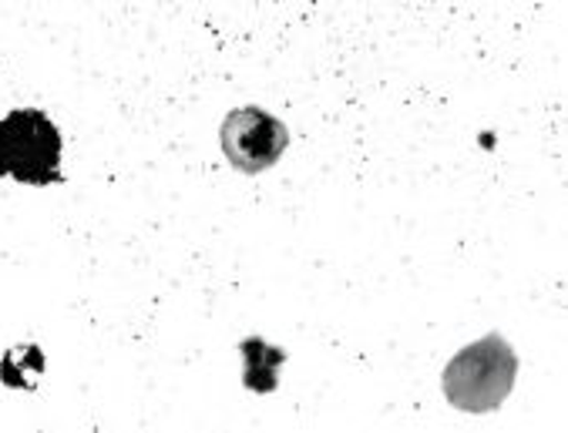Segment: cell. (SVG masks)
<instances>
[{"mask_svg":"<svg viewBox=\"0 0 568 433\" xmlns=\"http://www.w3.org/2000/svg\"><path fill=\"white\" fill-rule=\"evenodd\" d=\"M515 377H518L515 350L505 343V337L491 333L454 357L444 367L440 383L450 406H458L465 413H491L515 390Z\"/></svg>","mask_w":568,"mask_h":433,"instance_id":"obj_1","label":"cell"},{"mask_svg":"<svg viewBox=\"0 0 568 433\" xmlns=\"http://www.w3.org/2000/svg\"><path fill=\"white\" fill-rule=\"evenodd\" d=\"M61 132L44 112L21 107L0 122V178L24 185H61Z\"/></svg>","mask_w":568,"mask_h":433,"instance_id":"obj_2","label":"cell"},{"mask_svg":"<svg viewBox=\"0 0 568 433\" xmlns=\"http://www.w3.org/2000/svg\"><path fill=\"white\" fill-rule=\"evenodd\" d=\"M222 152L230 158V165L243 175H256V172H266L273 168L286 145H290V128L263 112L256 104H246V107H236L230 112V118L222 122Z\"/></svg>","mask_w":568,"mask_h":433,"instance_id":"obj_3","label":"cell"},{"mask_svg":"<svg viewBox=\"0 0 568 433\" xmlns=\"http://www.w3.org/2000/svg\"><path fill=\"white\" fill-rule=\"evenodd\" d=\"M243 360H246V386L256 393H266L276 386V367L286 360L280 347H266L263 340H246L243 343Z\"/></svg>","mask_w":568,"mask_h":433,"instance_id":"obj_4","label":"cell"}]
</instances>
